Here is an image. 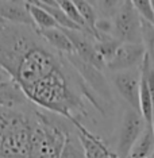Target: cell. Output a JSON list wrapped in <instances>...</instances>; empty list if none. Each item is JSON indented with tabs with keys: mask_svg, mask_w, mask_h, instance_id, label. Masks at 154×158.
<instances>
[{
	"mask_svg": "<svg viewBox=\"0 0 154 158\" xmlns=\"http://www.w3.org/2000/svg\"><path fill=\"white\" fill-rule=\"evenodd\" d=\"M61 53L52 52L48 46L34 39L19 56L11 72V78L18 81L26 93L33 87L52 76L66 65L61 60Z\"/></svg>",
	"mask_w": 154,
	"mask_h": 158,
	"instance_id": "cell-1",
	"label": "cell"
},
{
	"mask_svg": "<svg viewBox=\"0 0 154 158\" xmlns=\"http://www.w3.org/2000/svg\"><path fill=\"white\" fill-rule=\"evenodd\" d=\"M74 4L78 8L81 16L84 18V20L87 22L88 27L94 31L96 41H102L104 37H100L99 33L96 31V23H98V19H96V11L94 8V6L91 4V2H84V0H74Z\"/></svg>",
	"mask_w": 154,
	"mask_h": 158,
	"instance_id": "cell-18",
	"label": "cell"
},
{
	"mask_svg": "<svg viewBox=\"0 0 154 158\" xmlns=\"http://www.w3.org/2000/svg\"><path fill=\"white\" fill-rule=\"evenodd\" d=\"M58 3H60L61 10H62V11L70 18V20H73V22L76 23L87 35H92V37H95L94 31L88 27L87 22H85L84 18L81 16V14H80V11H78V8L76 7V4H74V2H70V0H58Z\"/></svg>",
	"mask_w": 154,
	"mask_h": 158,
	"instance_id": "cell-16",
	"label": "cell"
},
{
	"mask_svg": "<svg viewBox=\"0 0 154 158\" xmlns=\"http://www.w3.org/2000/svg\"><path fill=\"white\" fill-rule=\"evenodd\" d=\"M34 127L35 114L0 108V158H30Z\"/></svg>",
	"mask_w": 154,
	"mask_h": 158,
	"instance_id": "cell-2",
	"label": "cell"
},
{
	"mask_svg": "<svg viewBox=\"0 0 154 158\" xmlns=\"http://www.w3.org/2000/svg\"><path fill=\"white\" fill-rule=\"evenodd\" d=\"M115 37L122 44H143L142 42V19L134 8L132 2H122L114 16Z\"/></svg>",
	"mask_w": 154,
	"mask_h": 158,
	"instance_id": "cell-4",
	"label": "cell"
},
{
	"mask_svg": "<svg viewBox=\"0 0 154 158\" xmlns=\"http://www.w3.org/2000/svg\"><path fill=\"white\" fill-rule=\"evenodd\" d=\"M132 4H134V8L137 10L142 20L154 24V8L152 0H134Z\"/></svg>",
	"mask_w": 154,
	"mask_h": 158,
	"instance_id": "cell-21",
	"label": "cell"
},
{
	"mask_svg": "<svg viewBox=\"0 0 154 158\" xmlns=\"http://www.w3.org/2000/svg\"><path fill=\"white\" fill-rule=\"evenodd\" d=\"M73 126L77 128V138L83 146L85 158H119L116 153L111 152L103 139L91 132L81 122H74Z\"/></svg>",
	"mask_w": 154,
	"mask_h": 158,
	"instance_id": "cell-9",
	"label": "cell"
},
{
	"mask_svg": "<svg viewBox=\"0 0 154 158\" xmlns=\"http://www.w3.org/2000/svg\"><path fill=\"white\" fill-rule=\"evenodd\" d=\"M142 42L154 66V24L142 20Z\"/></svg>",
	"mask_w": 154,
	"mask_h": 158,
	"instance_id": "cell-20",
	"label": "cell"
},
{
	"mask_svg": "<svg viewBox=\"0 0 154 158\" xmlns=\"http://www.w3.org/2000/svg\"><path fill=\"white\" fill-rule=\"evenodd\" d=\"M0 20L26 26L37 31V26L26 7V2H0Z\"/></svg>",
	"mask_w": 154,
	"mask_h": 158,
	"instance_id": "cell-11",
	"label": "cell"
},
{
	"mask_svg": "<svg viewBox=\"0 0 154 158\" xmlns=\"http://www.w3.org/2000/svg\"><path fill=\"white\" fill-rule=\"evenodd\" d=\"M60 158H85L83 146H81L80 141H77L70 135V132H68L66 135V141L64 145V149L61 152Z\"/></svg>",
	"mask_w": 154,
	"mask_h": 158,
	"instance_id": "cell-19",
	"label": "cell"
},
{
	"mask_svg": "<svg viewBox=\"0 0 154 158\" xmlns=\"http://www.w3.org/2000/svg\"><path fill=\"white\" fill-rule=\"evenodd\" d=\"M112 82L120 93V96L126 100L128 107L138 112H141V68L139 70H126L118 72L112 76Z\"/></svg>",
	"mask_w": 154,
	"mask_h": 158,
	"instance_id": "cell-6",
	"label": "cell"
},
{
	"mask_svg": "<svg viewBox=\"0 0 154 158\" xmlns=\"http://www.w3.org/2000/svg\"><path fill=\"white\" fill-rule=\"evenodd\" d=\"M152 4H153V8H154V0H152Z\"/></svg>",
	"mask_w": 154,
	"mask_h": 158,
	"instance_id": "cell-23",
	"label": "cell"
},
{
	"mask_svg": "<svg viewBox=\"0 0 154 158\" xmlns=\"http://www.w3.org/2000/svg\"><path fill=\"white\" fill-rule=\"evenodd\" d=\"M65 60L72 65L74 70L78 73V76L83 78V81L88 85L94 92L99 93L102 96H110L108 87L104 76L102 74V70L96 69L95 66L89 65L84 60H81L77 54H64Z\"/></svg>",
	"mask_w": 154,
	"mask_h": 158,
	"instance_id": "cell-8",
	"label": "cell"
},
{
	"mask_svg": "<svg viewBox=\"0 0 154 158\" xmlns=\"http://www.w3.org/2000/svg\"><path fill=\"white\" fill-rule=\"evenodd\" d=\"M38 34L45 39L46 42L53 46L61 54H76L74 46L72 44L69 37L62 28H49V30H41Z\"/></svg>",
	"mask_w": 154,
	"mask_h": 158,
	"instance_id": "cell-13",
	"label": "cell"
},
{
	"mask_svg": "<svg viewBox=\"0 0 154 158\" xmlns=\"http://www.w3.org/2000/svg\"><path fill=\"white\" fill-rule=\"evenodd\" d=\"M64 31H65L66 35L69 37V39L74 46L76 54L80 57L81 60H84L85 62H88L89 65L95 66L96 69H99V70H103L104 68H107L106 61L103 60V57L100 56L99 52L96 50L95 44H92L88 39L87 34L81 33V31H76V30H64Z\"/></svg>",
	"mask_w": 154,
	"mask_h": 158,
	"instance_id": "cell-10",
	"label": "cell"
},
{
	"mask_svg": "<svg viewBox=\"0 0 154 158\" xmlns=\"http://www.w3.org/2000/svg\"><path fill=\"white\" fill-rule=\"evenodd\" d=\"M120 45H122V42L118 41L112 35H104V38L102 41L95 42V48L99 52V54L103 57V60L106 61V64H108L114 58V56L116 54Z\"/></svg>",
	"mask_w": 154,
	"mask_h": 158,
	"instance_id": "cell-17",
	"label": "cell"
},
{
	"mask_svg": "<svg viewBox=\"0 0 154 158\" xmlns=\"http://www.w3.org/2000/svg\"><path fill=\"white\" fill-rule=\"evenodd\" d=\"M154 153V130L146 126L145 131L139 136L132 147L128 158H149Z\"/></svg>",
	"mask_w": 154,
	"mask_h": 158,
	"instance_id": "cell-15",
	"label": "cell"
},
{
	"mask_svg": "<svg viewBox=\"0 0 154 158\" xmlns=\"http://www.w3.org/2000/svg\"><path fill=\"white\" fill-rule=\"evenodd\" d=\"M8 78H11V76L8 74V72H6L3 68H0V82L8 80Z\"/></svg>",
	"mask_w": 154,
	"mask_h": 158,
	"instance_id": "cell-22",
	"label": "cell"
},
{
	"mask_svg": "<svg viewBox=\"0 0 154 158\" xmlns=\"http://www.w3.org/2000/svg\"><path fill=\"white\" fill-rule=\"evenodd\" d=\"M28 102L22 87L14 78L0 82V108L18 110Z\"/></svg>",
	"mask_w": 154,
	"mask_h": 158,
	"instance_id": "cell-12",
	"label": "cell"
},
{
	"mask_svg": "<svg viewBox=\"0 0 154 158\" xmlns=\"http://www.w3.org/2000/svg\"><path fill=\"white\" fill-rule=\"evenodd\" d=\"M146 57V48L143 44H122L114 58L107 64L112 72H126L141 68Z\"/></svg>",
	"mask_w": 154,
	"mask_h": 158,
	"instance_id": "cell-7",
	"label": "cell"
},
{
	"mask_svg": "<svg viewBox=\"0 0 154 158\" xmlns=\"http://www.w3.org/2000/svg\"><path fill=\"white\" fill-rule=\"evenodd\" d=\"M34 114L35 127L30 158H60L69 131L41 111Z\"/></svg>",
	"mask_w": 154,
	"mask_h": 158,
	"instance_id": "cell-3",
	"label": "cell"
},
{
	"mask_svg": "<svg viewBox=\"0 0 154 158\" xmlns=\"http://www.w3.org/2000/svg\"><path fill=\"white\" fill-rule=\"evenodd\" d=\"M26 7L33 18L35 26H37V33L41 30H49V28H61L54 18L45 8H42L35 0L34 2H26Z\"/></svg>",
	"mask_w": 154,
	"mask_h": 158,
	"instance_id": "cell-14",
	"label": "cell"
},
{
	"mask_svg": "<svg viewBox=\"0 0 154 158\" xmlns=\"http://www.w3.org/2000/svg\"><path fill=\"white\" fill-rule=\"evenodd\" d=\"M146 128V122L141 112L128 108L124 111L118 139L116 154L119 158H128L134 145Z\"/></svg>",
	"mask_w": 154,
	"mask_h": 158,
	"instance_id": "cell-5",
	"label": "cell"
}]
</instances>
